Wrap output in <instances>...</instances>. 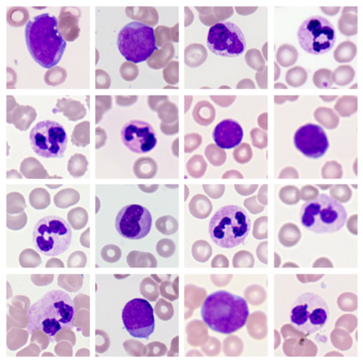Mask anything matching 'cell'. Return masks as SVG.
<instances>
[{
  "mask_svg": "<svg viewBox=\"0 0 363 363\" xmlns=\"http://www.w3.org/2000/svg\"><path fill=\"white\" fill-rule=\"evenodd\" d=\"M76 313L72 298L66 291H48L29 309L28 330H42L53 339L61 330L73 328Z\"/></svg>",
  "mask_w": 363,
  "mask_h": 363,
  "instance_id": "1",
  "label": "cell"
},
{
  "mask_svg": "<svg viewBox=\"0 0 363 363\" xmlns=\"http://www.w3.org/2000/svg\"><path fill=\"white\" fill-rule=\"evenodd\" d=\"M56 17L45 13L35 17L26 27L25 37L32 58L47 69L57 66L67 43L57 28Z\"/></svg>",
  "mask_w": 363,
  "mask_h": 363,
  "instance_id": "2",
  "label": "cell"
},
{
  "mask_svg": "<svg viewBox=\"0 0 363 363\" xmlns=\"http://www.w3.org/2000/svg\"><path fill=\"white\" fill-rule=\"evenodd\" d=\"M203 322L213 332L232 335L245 325L249 308L244 298L225 291L210 294L201 309Z\"/></svg>",
  "mask_w": 363,
  "mask_h": 363,
  "instance_id": "3",
  "label": "cell"
},
{
  "mask_svg": "<svg viewBox=\"0 0 363 363\" xmlns=\"http://www.w3.org/2000/svg\"><path fill=\"white\" fill-rule=\"evenodd\" d=\"M251 226V219L245 209L238 206H226L217 211L211 219L209 235L219 247L233 249L244 244Z\"/></svg>",
  "mask_w": 363,
  "mask_h": 363,
  "instance_id": "4",
  "label": "cell"
},
{
  "mask_svg": "<svg viewBox=\"0 0 363 363\" xmlns=\"http://www.w3.org/2000/svg\"><path fill=\"white\" fill-rule=\"evenodd\" d=\"M300 218L309 231L323 235L340 231L345 225L347 212L338 201L323 194L301 206Z\"/></svg>",
  "mask_w": 363,
  "mask_h": 363,
  "instance_id": "5",
  "label": "cell"
},
{
  "mask_svg": "<svg viewBox=\"0 0 363 363\" xmlns=\"http://www.w3.org/2000/svg\"><path fill=\"white\" fill-rule=\"evenodd\" d=\"M72 229L66 220L57 216L41 218L33 230L35 247L41 255L53 257L64 254L72 242Z\"/></svg>",
  "mask_w": 363,
  "mask_h": 363,
  "instance_id": "6",
  "label": "cell"
},
{
  "mask_svg": "<svg viewBox=\"0 0 363 363\" xmlns=\"http://www.w3.org/2000/svg\"><path fill=\"white\" fill-rule=\"evenodd\" d=\"M290 318L295 328L313 335L320 332L329 322L330 308L320 295L304 293L294 301Z\"/></svg>",
  "mask_w": 363,
  "mask_h": 363,
  "instance_id": "7",
  "label": "cell"
},
{
  "mask_svg": "<svg viewBox=\"0 0 363 363\" xmlns=\"http://www.w3.org/2000/svg\"><path fill=\"white\" fill-rule=\"evenodd\" d=\"M118 48L122 56L130 62H145L157 50L153 28L134 21L120 30Z\"/></svg>",
  "mask_w": 363,
  "mask_h": 363,
  "instance_id": "8",
  "label": "cell"
},
{
  "mask_svg": "<svg viewBox=\"0 0 363 363\" xmlns=\"http://www.w3.org/2000/svg\"><path fill=\"white\" fill-rule=\"evenodd\" d=\"M301 48L307 53L320 56L333 50L336 42L335 27L320 16L308 18L297 32Z\"/></svg>",
  "mask_w": 363,
  "mask_h": 363,
  "instance_id": "9",
  "label": "cell"
},
{
  "mask_svg": "<svg viewBox=\"0 0 363 363\" xmlns=\"http://www.w3.org/2000/svg\"><path fill=\"white\" fill-rule=\"evenodd\" d=\"M29 140L35 153L44 158H62L68 144L64 126L52 120L38 123L30 131Z\"/></svg>",
  "mask_w": 363,
  "mask_h": 363,
  "instance_id": "10",
  "label": "cell"
},
{
  "mask_svg": "<svg viewBox=\"0 0 363 363\" xmlns=\"http://www.w3.org/2000/svg\"><path fill=\"white\" fill-rule=\"evenodd\" d=\"M207 47L217 56L236 57L244 53L246 40L238 25L220 22L209 29Z\"/></svg>",
  "mask_w": 363,
  "mask_h": 363,
  "instance_id": "11",
  "label": "cell"
},
{
  "mask_svg": "<svg viewBox=\"0 0 363 363\" xmlns=\"http://www.w3.org/2000/svg\"><path fill=\"white\" fill-rule=\"evenodd\" d=\"M123 323L129 335L135 338L148 339L155 332L153 307L147 300H131L122 312Z\"/></svg>",
  "mask_w": 363,
  "mask_h": 363,
  "instance_id": "12",
  "label": "cell"
},
{
  "mask_svg": "<svg viewBox=\"0 0 363 363\" xmlns=\"http://www.w3.org/2000/svg\"><path fill=\"white\" fill-rule=\"evenodd\" d=\"M153 218L145 207L139 204H129L119 211L116 218V231L123 238L140 240L148 235Z\"/></svg>",
  "mask_w": 363,
  "mask_h": 363,
  "instance_id": "13",
  "label": "cell"
},
{
  "mask_svg": "<svg viewBox=\"0 0 363 363\" xmlns=\"http://www.w3.org/2000/svg\"><path fill=\"white\" fill-rule=\"evenodd\" d=\"M121 140L135 154L149 153L157 144L153 126L143 120H131L125 123L121 130Z\"/></svg>",
  "mask_w": 363,
  "mask_h": 363,
  "instance_id": "14",
  "label": "cell"
},
{
  "mask_svg": "<svg viewBox=\"0 0 363 363\" xmlns=\"http://www.w3.org/2000/svg\"><path fill=\"white\" fill-rule=\"evenodd\" d=\"M294 142L301 154L313 159L323 157L330 145L325 131L314 124L301 126L295 133Z\"/></svg>",
  "mask_w": 363,
  "mask_h": 363,
  "instance_id": "15",
  "label": "cell"
},
{
  "mask_svg": "<svg viewBox=\"0 0 363 363\" xmlns=\"http://www.w3.org/2000/svg\"><path fill=\"white\" fill-rule=\"evenodd\" d=\"M213 138L219 147L232 149L241 144L244 138V130L235 120L225 119L216 126Z\"/></svg>",
  "mask_w": 363,
  "mask_h": 363,
  "instance_id": "16",
  "label": "cell"
}]
</instances>
